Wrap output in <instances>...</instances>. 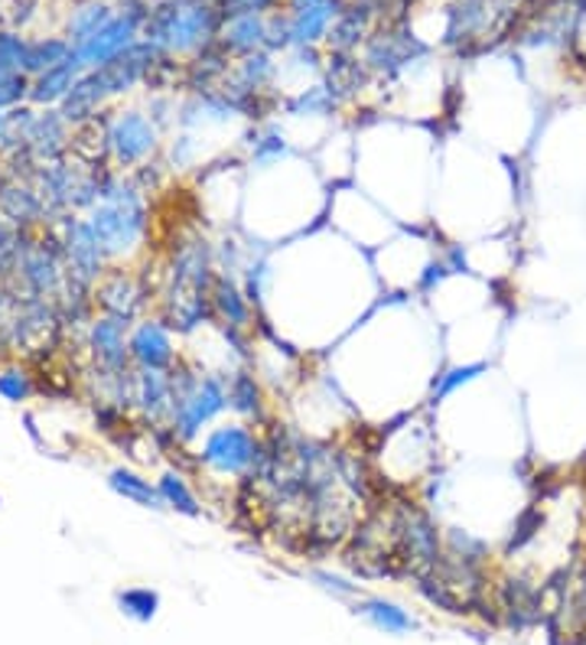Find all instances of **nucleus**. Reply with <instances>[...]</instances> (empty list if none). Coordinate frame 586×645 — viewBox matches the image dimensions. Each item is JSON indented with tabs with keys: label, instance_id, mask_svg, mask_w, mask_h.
<instances>
[{
	"label": "nucleus",
	"instance_id": "nucleus-1",
	"mask_svg": "<svg viewBox=\"0 0 586 645\" xmlns=\"http://www.w3.org/2000/svg\"><path fill=\"white\" fill-rule=\"evenodd\" d=\"M167 378H170L167 427L174 430L176 444L189 450L229 410V372H202L189 358H179L167 372Z\"/></svg>",
	"mask_w": 586,
	"mask_h": 645
},
{
	"label": "nucleus",
	"instance_id": "nucleus-2",
	"mask_svg": "<svg viewBox=\"0 0 586 645\" xmlns=\"http://www.w3.org/2000/svg\"><path fill=\"white\" fill-rule=\"evenodd\" d=\"M268 467V434L248 420L216 424L196 450H189V472L222 482H251Z\"/></svg>",
	"mask_w": 586,
	"mask_h": 645
},
{
	"label": "nucleus",
	"instance_id": "nucleus-3",
	"mask_svg": "<svg viewBox=\"0 0 586 645\" xmlns=\"http://www.w3.org/2000/svg\"><path fill=\"white\" fill-rule=\"evenodd\" d=\"M88 226L95 229L112 264L144 245V238L150 232V209L134 176L117 170L105 174L102 202L88 212Z\"/></svg>",
	"mask_w": 586,
	"mask_h": 645
},
{
	"label": "nucleus",
	"instance_id": "nucleus-4",
	"mask_svg": "<svg viewBox=\"0 0 586 645\" xmlns=\"http://www.w3.org/2000/svg\"><path fill=\"white\" fill-rule=\"evenodd\" d=\"M222 23L216 0H167L147 13L140 33L164 56H199L219 43Z\"/></svg>",
	"mask_w": 586,
	"mask_h": 645
},
{
	"label": "nucleus",
	"instance_id": "nucleus-5",
	"mask_svg": "<svg viewBox=\"0 0 586 645\" xmlns=\"http://www.w3.org/2000/svg\"><path fill=\"white\" fill-rule=\"evenodd\" d=\"M108 134V164L117 174H134L157 160L164 150V127L137 108L117 112L105 124Z\"/></svg>",
	"mask_w": 586,
	"mask_h": 645
},
{
	"label": "nucleus",
	"instance_id": "nucleus-6",
	"mask_svg": "<svg viewBox=\"0 0 586 645\" xmlns=\"http://www.w3.org/2000/svg\"><path fill=\"white\" fill-rule=\"evenodd\" d=\"M395 522H398L395 528L398 571L423 578L443 554V534L437 531L433 519L414 502H395Z\"/></svg>",
	"mask_w": 586,
	"mask_h": 645
},
{
	"label": "nucleus",
	"instance_id": "nucleus-7",
	"mask_svg": "<svg viewBox=\"0 0 586 645\" xmlns=\"http://www.w3.org/2000/svg\"><path fill=\"white\" fill-rule=\"evenodd\" d=\"M53 235H56L59 248H62L69 278L85 284V288H95L105 278V271L112 268V261H108L95 229L88 226V219H79L75 212H65V216L53 219Z\"/></svg>",
	"mask_w": 586,
	"mask_h": 645
},
{
	"label": "nucleus",
	"instance_id": "nucleus-8",
	"mask_svg": "<svg viewBox=\"0 0 586 645\" xmlns=\"http://www.w3.org/2000/svg\"><path fill=\"white\" fill-rule=\"evenodd\" d=\"M92 300L102 310V316H115L121 323L134 326L137 320H144V310L150 303V291L134 271L112 264L105 271V278L92 288Z\"/></svg>",
	"mask_w": 586,
	"mask_h": 645
},
{
	"label": "nucleus",
	"instance_id": "nucleus-9",
	"mask_svg": "<svg viewBox=\"0 0 586 645\" xmlns=\"http://www.w3.org/2000/svg\"><path fill=\"white\" fill-rule=\"evenodd\" d=\"M147 13H150V10H121V13H115L92 40L79 43V46H75V59L85 65V72H88V69H102L105 62H112V59H117L121 53H127L134 43H140L137 33L144 30Z\"/></svg>",
	"mask_w": 586,
	"mask_h": 645
},
{
	"label": "nucleus",
	"instance_id": "nucleus-10",
	"mask_svg": "<svg viewBox=\"0 0 586 645\" xmlns=\"http://www.w3.org/2000/svg\"><path fill=\"white\" fill-rule=\"evenodd\" d=\"M130 365L144 372H170L182 352L176 346V333L160 316H144L127 333Z\"/></svg>",
	"mask_w": 586,
	"mask_h": 645
},
{
	"label": "nucleus",
	"instance_id": "nucleus-11",
	"mask_svg": "<svg viewBox=\"0 0 586 645\" xmlns=\"http://www.w3.org/2000/svg\"><path fill=\"white\" fill-rule=\"evenodd\" d=\"M127 333H130V326L115 320V316H102V313H98V316L88 320L85 346H88V355H92L95 372L117 375V372L134 368V365H130V350H127Z\"/></svg>",
	"mask_w": 586,
	"mask_h": 645
},
{
	"label": "nucleus",
	"instance_id": "nucleus-12",
	"mask_svg": "<svg viewBox=\"0 0 586 645\" xmlns=\"http://www.w3.org/2000/svg\"><path fill=\"white\" fill-rule=\"evenodd\" d=\"M130 410L144 427H160L170 417V378L167 372L134 368V402Z\"/></svg>",
	"mask_w": 586,
	"mask_h": 645
},
{
	"label": "nucleus",
	"instance_id": "nucleus-13",
	"mask_svg": "<svg viewBox=\"0 0 586 645\" xmlns=\"http://www.w3.org/2000/svg\"><path fill=\"white\" fill-rule=\"evenodd\" d=\"M229 410L238 420H248L254 427H268L271 424L264 385H261V378L248 365H238V368L229 372Z\"/></svg>",
	"mask_w": 586,
	"mask_h": 645
},
{
	"label": "nucleus",
	"instance_id": "nucleus-14",
	"mask_svg": "<svg viewBox=\"0 0 586 645\" xmlns=\"http://www.w3.org/2000/svg\"><path fill=\"white\" fill-rule=\"evenodd\" d=\"M420 53H423V46L408 33H381L365 50V69H372L378 75H398Z\"/></svg>",
	"mask_w": 586,
	"mask_h": 645
},
{
	"label": "nucleus",
	"instance_id": "nucleus-15",
	"mask_svg": "<svg viewBox=\"0 0 586 645\" xmlns=\"http://www.w3.org/2000/svg\"><path fill=\"white\" fill-rule=\"evenodd\" d=\"M82 72H85V65L72 56L69 62H62V65H53V69H46V72H40V75H33V79H30V95H27V102L36 105V108H53V105L59 108V105L65 102V95L72 92V85L82 79Z\"/></svg>",
	"mask_w": 586,
	"mask_h": 645
},
{
	"label": "nucleus",
	"instance_id": "nucleus-16",
	"mask_svg": "<svg viewBox=\"0 0 586 645\" xmlns=\"http://www.w3.org/2000/svg\"><path fill=\"white\" fill-rule=\"evenodd\" d=\"M219 46L232 59H244L251 53L268 50V17L264 13H248V17H232L222 23Z\"/></svg>",
	"mask_w": 586,
	"mask_h": 645
},
{
	"label": "nucleus",
	"instance_id": "nucleus-17",
	"mask_svg": "<svg viewBox=\"0 0 586 645\" xmlns=\"http://www.w3.org/2000/svg\"><path fill=\"white\" fill-rule=\"evenodd\" d=\"M108 486H112V492H117L121 499H127V502H134L140 509H164L157 479L144 476L140 469L112 467L108 469Z\"/></svg>",
	"mask_w": 586,
	"mask_h": 645
},
{
	"label": "nucleus",
	"instance_id": "nucleus-18",
	"mask_svg": "<svg viewBox=\"0 0 586 645\" xmlns=\"http://www.w3.org/2000/svg\"><path fill=\"white\" fill-rule=\"evenodd\" d=\"M244 147H248V164H251L254 170H271V167L291 160L293 154L291 141H287L278 127H271V124L254 127V131L248 134Z\"/></svg>",
	"mask_w": 586,
	"mask_h": 645
},
{
	"label": "nucleus",
	"instance_id": "nucleus-19",
	"mask_svg": "<svg viewBox=\"0 0 586 645\" xmlns=\"http://www.w3.org/2000/svg\"><path fill=\"white\" fill-rule=\"evenodd\" d=\"M157 489H160V499H164V509H174L179 516H189V519H199L202 516V502L186 476V469L167 467L157 472Z\"/></svg>",
	"mask_w": 586,
	"mask_h": 645
},
{
	"label": "nucleus",
	"instance_id": "nucleus-20",
	"mask_svg": "<svg viewBox=\"0 0 586 645\" xmlns=\"http://www.w3.org/2000/svg\"><path fill=\"white\" fill-rule=\"evenodd\" d=\"M355 613L365 616L375 630H381V633H388V636H408V633L417 630V620L410 616L408 610H401L398 603L381 600V596L358 600V603H355Z\"/></svg>",
	"mask_w": 586,
	"mask_h": 645
},
{
	"label": "nucleus",
	"instance_id": "nucleus-21",
	"mask_svg": "<svg viewBox=\"0 0 586 645\" xmlns=\"http://www.w3.org/2000/svg\"><path fill=\"white\" fill-rule=\"evenodd\" d=\"M368 33V10L365 7H349V10H339V17L333 20L329 27V50L333 53H352Z\"/></svg>",
	"mask_w": 586,
	"mask_h": 645
},
{
	"label": "nucleus",
	"instance_id": "nucleus-22",
	"mask_svg": "<svg viewBox=\"0 0 586 645\" xmlns=\"http://www.w3.org/2000/svg\"><path fill=\"white\" fill-rule=\"evenodd\" d=\"M343 102L336 98V92L326 85V82H316L310 89H300L287 102V112L293 117H326L333 115Z\"/></svg>",
	"mask_w": 586,
	"mask_h": 645
},
{
	"label": "nucleus",
	"instance_id": "nucleus-23",
	"mask_svg": "<svg viewBox=\"0 0 586 645\" xmlns=\"http://www.w3.org/2000/svg\"><path fill=\"white\" fill-rule=\"evenodd\" d=\"M112 17H115V13H112L105 3H82L79 10H72V17H69V43H72V50H75L79 43L92 40Z\"/></svg>",
	"mask_w": 586,
	"mask_h": 645
},
{
	"label": "nucleus",
	"instance_id": "nucleus-24",
	"mask_svg": "<svg viewBox=\"0 0 586 645\" xmlns=\"http://www.w3.org/2000/svg\"><path fill=\"white\" fill-rule=\"evenodd\" d=\"M485 372H489V362H467V365L447 368L443 375H437V382H433V388H430V405L447 402L453 392H460V388L472 385V382H475L479 375H485Z\"/></svg>",
	"mask_w": 586,
	"mask_h": 645
},
{
	"label": "nucleus",
	"instance_id": "nucleus-25",
	"mask_svg": "<svg viewBox=\"0 0 586 645\" xmlns=\"http://www.w3.org/2000/svg\"><path fill=\"white\" fill-rule=\"evenodd\" d=\"M72 56H75V50H72L69 40H56V37L36 40V43H30V53H27V75L33 79V75H40V72L53 69V65L69 62Z\"/></svg>",
	"mask_w": 586,
	"mask_h": 645
},
{
	"label": "nucleus",
	"instance_id": "nucleus-26",
	"mask_svg": "<svg viewBox=\"0 0 586 645\" xmlns=\"http://www.w3.org/2000/svg\"><path fill=\"white\" fill-rule=\"evenodd\" d=\"M117 606L124 616L137 620V623H150L157 616V606H160V596L147 586H130V590H121L117 593Z\"/></svg>",
	"mask_w": 586,
	"mask_h": 645
},
{
	"label": "nucleus",
	"instance_id": "nucleus-27",
	"mask_svg": "<svg viewBox=\"0 0 586 645\" xmlns=\"http://www.w3.org/2000/svg\"><path fill=\"white\" fill-rule=\"evenodd\" d=\"M36 395V382L23 365H3L0 368V398L10 405H23Z\"/></svg>",
	"mask_w": 586,
	"mask_h": 645
},
{
	"label": "nucleus",
	"instance_id": "nucleus-28",
	"mask_svg": "<svg viewBox=\"0 0 586 645\" xmlns=\"http://www.w3.org/2000/svg\"><path fill=\"white\" fill-rule=\"evenodd\" d=\"M443 551H450L463 561H472V564H485V558H489V544L482 538H475L472 531H463V528H447L443 531Z\"/></svg>",
	"mask_w": 586,
	"mask_h": 645
},
{
	"label": "nucleus",
	"instance_id": "nucleus-29",
	"mask_svg": "<svg viewBox=\"0 0 586 645\" xmlns=\"http://www.w3.org/2000/svg\"><path fill=\"white\" fill-rule=\"evenodd\" d=\"M557 616H567L574 633H586V561L584 568L577 571L574 584L567 586V596H564Z\"/></svg>",
	"mask_w": 586,
	"mask_h": 645
},
{
	"label": "nucleus",
	"instance_id": "nucleus-30",
	"mask_svg": "<svg viewBox=\"0 0 586 645\" xmlns=\"http://www.w3.org/2000/svg\"><path fill=\"white\" fill-rule=\"evenodd\" d=\"M30 95V75L23 69H0V112L23 105Z\"/></svg>",
	"mask_w": 586,
	"mask_h": 645
},
{
	"label": "nucleus",
	"instance_id": "nucleus-31",
	"mask_svg": "<svg viewBox=\"0 0 586 645\" xmlns=\"http://www.w3.org/2000/svg\"><path fill=\"white\" fill-rule=\"evenodd\" d=\"M278 0H216L222 20H232V17H248V13H268Z\"/></svg>",
	"mask_w": 586,
	"mask_h": 645
},
{
	"label": "nucleus",
	"instance_id": "nucleus-32",
	"mask_svg": "<svg viewBox=\"0 0 586 645\" xmlns=\"http://www.w3.org/2000/svg\"><path fill=\"white\" fill-rule=\"evenodd\" d=\"M316 581L326 586V590H336V593H355V586L346 584L343 578H333V574H316Z\"/></svg>",
	"mask_w": 586,
	"mask_h": 645
}]
</instances>
